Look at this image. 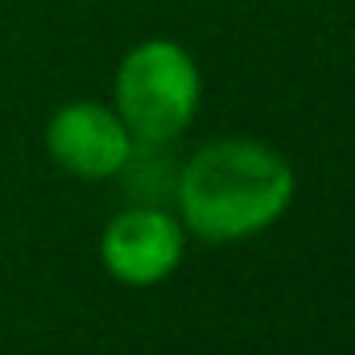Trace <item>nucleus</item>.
<instances>
[{
    "mask_svg": "<svg viewBox=\"0 0 355 355\" xmlns=\"http://www.w3.org/2000/svg\"><path fill=\"white\" fill-rule=\"evenodd\" d=\"M293 194L289 166L257 141H219L178 174L186 223L207 240H236L268 227Z\"/></svg>",
    "mask_w": 355,
    "mask_h": 355,
    "instance_id": "1",
    "label": "nucleus"
},
{
    "mask_svg": "<svg viewBox=\"0 0 355 355\" xmlns=\"http://www.w3.org/2000/svg\"><path fill=\"white\" fill-rule=\"evenodd\" d=\"M198 107L194 62L174 42H145L120 67V112L137 141H174Z\"/></svg>",
    "mask_w": 355,
    "mask_h": 355,
    "instance_id": "2",
    "label": "nucleus"
},
{
    "mask_svg": "<svg viewBox=\"0 0 355 355\" xmlns=\"http://www.w3.org/2000/svg\"><path fill=\"white\" fill-rule=\"evenodd\" d=\"M128 149H132V137L124 120H116L99 103H71L50 124V153L79 178L120 174Z\"/></svg>",
    "mask_w": 355,
    "mask_h": 355,
    "instance_id": "3",
    "label": "nucleus"
},
{
    "mask_svg": "<svg viewBox=\"0 0 355 355\" xmlns=\"http://www.w3.org/2000/svg\"><path fill=\"white\" fill-rule=\"evenodd\" d=\"M182 257V232L157 207H137L120 215L103 236V261L128 285L162 281Z\"/></svg>",
    "mask_w": 355,
    "mask_h": 355,
    "instance_id": "4",
    "label": "nucleus"
},
{
    "mask_svg": "<svg viewBox=\"0 0 355 355\" xmlns=\"http://www.w3.org/2000/svg\"><path fill=\"white\" fill-rule=\"evenodd\" d=\"M124 190L128 198L153 207V202H166L170 194L178 198V170L166 153V141H137L124 157Z\"/></svg>",
    "mask_w": 355,
    "mask_h": 355,
    "instance_id": "5",
    "label": "nucleus"
}]
</instances>
